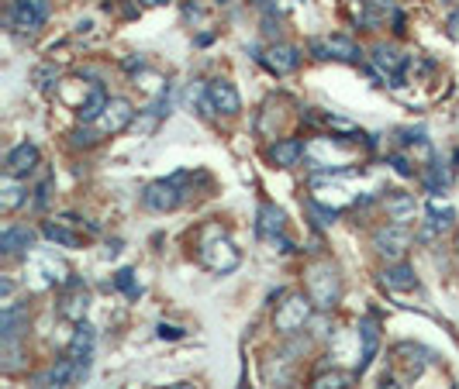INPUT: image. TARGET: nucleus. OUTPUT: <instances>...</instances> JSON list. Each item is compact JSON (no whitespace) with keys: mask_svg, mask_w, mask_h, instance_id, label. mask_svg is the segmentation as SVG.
Segmentation results:
<instances>
[{"mask_svg":"<svg viewBox=\"0 0 459 389\" xmlns=\"http://www.w3.org/2000/svg\"><path fill=\"white\" fill-rule=\"evenodd\" d=\"M142 66H145L142 59H128V62H125V69H128V73H135V69H142Z\"/></svg>","mask_w":459,"mask_h":389,"instance_id":"obj_32","label":"nucleus"},{"mask_svg":"<svg viewBox=\"0 0 459 389\" xmlns=\"http://www.w3.org/2000/svg\"><path fill=\"white\" fill-rule=\"evenodd\" d=\"M62 317H69V320H84L86 313V289L80 286V279H69L66 282V293H62V307H59Z\"/></svg>","mask_w":459,"mask_h":389,"instance_id":"obj_13","label":"nucleus"},{"mask_svg":"<svg viewBox=\"0 0 459 389\" xmlns=\"http://www.w3.org/2000/svg\"><path fill=\"white\" fill-rule=\"evenodd\" d=\"M359 338H363V358H359V372L373 362L376 355V345H380V334H376V320L373 317H366L363 324H359Z\"/></svg>","mask_w":459,"mask_h":389,"instance_id":"obj_20","label":"nucleus"},{"mask_svg":"<svg viewBox=\"0 0 459 389\" xmlns=\"http://www.w3.org/2000/svg\"><path fill=\"white\" fill-rule=\"evenodd\" d=\"M373 62L383 69V79H390V86H401V79H404V66H408V55H401V52L390 48V45H376Z\"/></svg>","mask_w":459,"mask_h":389,"instance_id":"obj_7","label":"nucleus"},{"mask_svg":"<svg viewBox=\"0 0 459 389\" xmlns=\"http://www.w3.org/2000/svg\"><path fill=\"white\" fill-rule=\"evenodd\" d=\"M39 165V149L32 145V142H21V145H14L11 152H7V172L11 176H25V172H32Z\"/></svg>","mask_w":459,"mask_h":389,"instance_id":"obj_12","label":"nucleus"},{"mask_svg":"<svg viewBox=\"0 0 459 389\" xmlns=\"http://www.w3.org/2000/svg\"><path fill=\"white\" fill-rule=\"evenodd\" d=\"M159 338H163V341H180V338H183V331H180V327H173V324H159Z\"/></svg>","mask_w":459,"mask_h":389,"instance_id":"obj_29","label":"nucleus"},{"mask_svg":"<svg viewBox=\"0 0 459 389\" xmlns=\"http://www.w3.org/2000/svg\"><path fill=\"white\" fill-rule=\"evenodd\" d=\"M32 241H35V234L28 231V228H7V231L0 234V248H4V255H18V252L32 248Z\"/></svg>","mask_w":459,"mask_h":389,"instance_id":"obj_18","label":"nucleus"},{"mask_svg":"<svg viewBox=\"0 0 459 389\" xmlns=\"http://www.w3.org/2000/svg\"><path fill=\"white\" fill-rule=\"evenodd\" d=\"M149 4H169V0H149Z\"/></svg>","mask_w":459,"mask_h":389,"instance_id":"obj_33","label":"nucleus"},{"mask_svg":"<svg viewBox=\"0 0 459 389\" xmlns=\"http://www.w3.org/2000/svg\"><path fill=\"white\" fill-rule=\"evenodd\" d=\"M104 107H107V93H104V86H90V93H86V100L76 107V117L84 121V124H93V121H100L104 114Z\"/></svg>","mask_w":459,"mask_h":389,"instance_id":"obj_14","label":"nucleus"},{"mask_svg":"<svg viewBox=\"0 0 459 389\" xmlns=\"http://www.w3.org/2000/svg\"><path fill=\"white\" fill-rule=\"evenodd\" d=\"M45 238L55 241V245H62V248H76V245H80V238L73 231H66L62 224H45Z\"/></svg>","mask_w":459,"mask_h":389,"instance_id":"obj_24","label":"nucleus"},{"mask_svg":"<svg viewBox=\"0 0 459 389\" xmlns=\"http://www.w3.org/2000/svg\"><path fill=\"white\" fill-rule=\"evenodd\" d=\"M390 162H394V169H397L401 176H415V165H411V162H408L404 156H394Z\"/></svg>","mask_w":459,"mask_h":389,"instance_id":"obj_30","label":"nucleus"},{"mask_svg":"<svg viewBox=\"0 0 459 389\" xmlns=\"http://www.w3.org/2000/svg\"><path fill=\"white\" fill-rule=\"evenodd\" d=\"M97 142H100V135H93V131H84V128L73 131V145H97Z\"/></svg>","mask_w":459,"mask_h":389,"instance_id":"obj_28","label":"nucleus"},{"mask_svg":"<svg viewBox=\"0 0 459 389\" xmlns=\"http://www.w3.org/2000/svg\"><path fill=\"white\" fill-rule=\"evenodd\" d=\"M307 317H311V296H304V293H291L277 313H273V327L280 331V334H297L304 324H307Z\"/></svg>","mask_w":459,"mask_h":389,"instance_id":"obj_2","label":"nucleus"},{"mask_svg":"<svg viewBox=\"0 0 459 389\" xmlns=\"http://www.w3.org/2000/svg\"><path fill=\"white\" fill-rule=\"evenodd\" d=\"M345 386H349V376H345V372H332V376L314 379V389H345Z\"/></svg>","mask_w":459,"mask_h":389,"instance_id":"obj_26","label":"nucleus"},{"mask_svg":"<svg viewBox=\"0 0 459 389\" xmlns=\"http://www.w3.org/2000/svg\"><path fill=\"white\" fill-rule=\"evenodd\" d=\"M114 286L125 293L128 300H135V296H138V286H135V273H131V269H121V273L114 275Z\"/></svg>","mask_w":459,"mask_h":389,"instance_id":"obj_25","label":"nucleus"},{"mask_svg":"<svg viewBox=\"0 0 459 389\" xmlns=\"http://www.w3.org/2000/svg\"><path fill=\"white\" fill-rule=\"evenodd\" d=\"M35 79H39L42 90H52V79H59V69H55V66H42V69L35 73Z\"/></svg>","mask_w":459,"mask_h":389,"instance_id":"obj_27","label":"nucleus"},{"mask_svg":"<svg viewBox=\"0 0 459 389\" xmlns=\"http://www.w3.org/2000/svg\"><path fill=\"white\" fill-rule=\"evenodd\" d=\"M187 176L180 172V176H173V179H159V183H149L145 186V193H142V203L149 207V210H173L183 196H180V183H183Z\"/></svg>","mask_w":459,"mask_h":389,"instance_id":"obj_4","label":"nucleus"},{"mask_svg":"<svg viewBox=\"0 0 459 389\" xmlns=\"http://www.w3.org/2000/svg\"><path fill=\"white\" fill-rule=\"evenodd\" d=\"M208 100H211V107L221 111V114H239V107H242L239 90H235L228 79H211L208 83Z\"/></svg>","mask_w":459,"mask_h":389,"instance_id":"obj_9","label":"nucleus"},{"mask_svg":"<svg viewBox=\"0 0 459 389\" xmlns=\"http://www.w3.org/2000/svg\"><path fill=\"white\" fill-rule=\"evenodd\" d=\"M383 286H390V289H397V293L415 289V269H411V266H404V262L387 266V269H383Z\"/></svg>","mask_w":459,"mask_h":389,"instance_id":"obj_17","label":"nucleus"},{"mask_svg":"<svg viewBox=\"0 0 459 389\" xmlns=\"http://www.w3.org/2000/svg\"><path fill=\"white\" fill-rule=\"evenodd\" d=\"M14 179H18V176H11V172L4 176V200H0V207H4L7 214H11L14 207H21V203H25V190H21Z\"/></svg>","mask_w":459,"mask_h":389,"instance_id":"obj_23","label":"nucleus"},{"mask_svg":"<svg viewBox=\"0 0 459 389\" xmlns=\"http://www.w3.org/2000/svg\"><path fill=\"white\" fill-rule=\"evenodd\" d=\"M176 389H190V386H183V383H180V386H176Z\"/></svg>","mask_w":459,"mask_h":389,"instance_id":"obj_34","label":"nucleus"},{"mask_svg":"<svg viewBox=\"0 0 459 389\" xmlns=\"http://www.w3.org/2000/svg\"><path fill=\"white\" fill-rule=\"evenodd\" d=\"M383 207H387V214H390V221L394 224H404L408 217H415L418 203L411 193H390L387 200H383Z\"/></svg>","mask_w":459,"mask_h":389,"instance_id":"obj_15","label":"nucleus"},{"mask_svg":"<svg viewBox=\"0 0 459 389\" xmlns=\"http://www.w3.org/2000/svg\"><path fill=\"white\" fill-rule=\"evenodd\" d=\"M328 48H332L335 59H342V62H359V59H363V48L352 39H345V35H332V39H328Z\"/></svg>","mask_w":459,"mask_h":389,"instance_id":"obj_21","label":"nucleus"},{"mask_svg":"<svg viewBox=\"0 0 459 389\" xmlns=\"http://www.w3.org/2000/svg\"><path fill=\"white\" fill-rule=\"evenodd\" d=\"M25 327H28V307L7 303L4 313H0V338H4V345H14L25 334Z\"/></svg>","mask_w":459,"mask_h":389,"instance_id":"obj_10","label":"nucleus"},{"mask_svg":"<svg viewBox=\"0 0 459 389\" xmlns=\"http://www.w3.org/2000/svg\"><path fill=\"white\" fill-rule=\"evenodd\" d=\"M45 18H48V4L45 0H14L11 4V25L14 28L35 32V28L45 25Z\"/></svg>","mask_w":459,"mask_h":389,"instance_id":"obj_6","label":"nucleus"},{"mask_svg":"<svg viewBox=\"0 0 459 389\" xmlns=\"http://www.w3.org/2000/svg\"><path fill=\"white\" fill-rule=\"evenodd\" d=\"M48 193H52V179H45L42 186H39V196H35V207H39V210L48 203Z\"/></svg>","mask_w":459,"mask_h":389,"instance_id":"obj_31","label":"nucleus"},{"mask_svg":"<svg viewBox=\"0 0 459 389\" xmlns=\"http://www.w3.org/2000/svg\"><path fill=\"white\" fill-rule=\"evenodd\" d=\"M259 62H262L266 69H273L277 76H287V73H293V69L300 66V55H297V48H291V45H273L266 55H259Z\"/></svg>","mask_w":459,"mask_h":389,"instance_id":"obj_11","label":"nucleus"},{"mask_svg":"<svg viewBox=\"0 0 459 389\" xmlns=\"http://www.w3.org/2000/svg\"><path fill=\"white\" fill-rule=\"evenodd\" d=\"M307 296H311V303L318 307V310H332L335 300H338V275L328 262H321V266H311V273H307Z\"/></svg>","mask_w":459,"mask_h":389,"instance_id":"obj_1","label":"nucleus"},{"mask_svg":"<svg viewBox=\"0 0 459 389\" xmlns=\"http://www.w3.org/2000/svg\"><path fill=\"white\" fill-rule=\"evenodd\" d=\"M201 262L208 269H214V273H232L239 266V252H235V245L225 234H218V241L201 238Z\"/></svg>","mask_w":459,"mask_h":389,"instance_id":"obj_3","label":"nucleus"},{"mask_svg":"<svg viewBox=\"0 0 459 389\" xmlns=\"http://www.w3.org/2000/svg\"><path fill=\"white\" fill-rule=\"evenodd\" d=\"M373 245L376 252L383 255V259H390V262H397L404 252H408V245H411V234L404 224H390V228H380L373 234Z\"/></svg>","mask_w":459,"mask_h":389,"instance_id":"obj_5","label":"nucleus"},{"mask_svg":"<svg viewBox=\"0 0 459 389\" xmlns=\"http://www.w3.org/2000/svg\"><path fill=\"white\" fill-rule=\"evenodd\" d=\"M131 121H135L131 104L121 100V97H114V100H107V107H104V114H100V131H104V135H118V131H125Z\"/></svg>","mask_w":459,"mask_h":389,"instance_id":"obj_8","label":"nucleus"},{"mask_svg":"<svg viewBox=\"0 0 459 389\" xmlns=\"http://www.w3.org/2000/svg\"><path fill=\"white\" fill-rule=\"evenodd\" d=\"M304 142H297V138H284V142H277L273 149H270V158L277 162V165H284V169H291V165H297V158L304 156Z\"/></svg>","mask_w":459,"mask_h":389,"instance_id":"obj_16","label":"nucleus"},{"mask_svg":"<svg viewBox=\"0 0 459 389\" xmlns=\"http://www.w3.org/2000/svg\"><path fill=\"white\" fill-rule=\"evenodd\" d=\"M304 207H307V217L314 221V228H332L335 221H338V210L335 207H321L318 200H307Z\"/></svg>","mask_w":459,"mask_h":389,"instance_id":"obj_22","label":"nucleus"},{"mask_svg":"<svg viewBox=\"0 0 459 389\" xmlns=\"http://www.w3.org/2000/svg\"><path fill=\"white\" fill-rule=\"evenodd\" d=\"M259 234H266V238L284 234V210L280 207H273V203L259 207Z\"/></svg>","mask_w":459,"mask_h":389,"instance_id":"obj_19","label":"nucleus"}]
</instances>
